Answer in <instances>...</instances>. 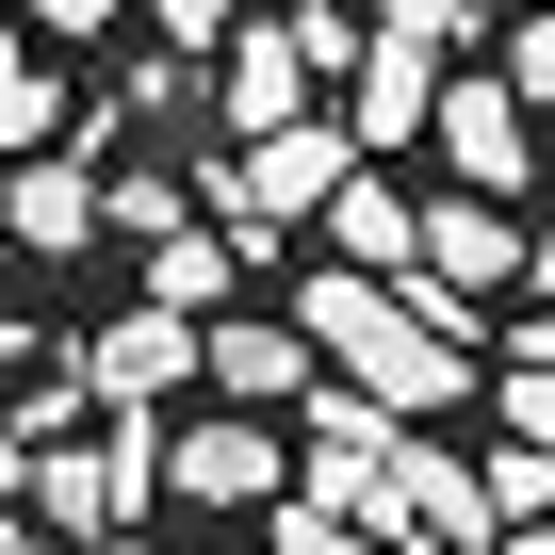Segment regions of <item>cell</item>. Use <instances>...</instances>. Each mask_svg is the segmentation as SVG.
I'll return each instance as SVG.
<instances>
[{
  "label": "cell",
  "instance_id": "cell-1",
  "mask_svg": "<svg viewBox=\"0 0 555 555\" xmlns=\"http://www.w3.org/2000/svg\"><path fill=\"white\" fill-rule=\"evenodd\" d=\"M295 327H311V344H327V360H344V376H360L392 425H425V409H457V392H474L457 327L409 295V278H360V261H327L311 295H295Z\"/></svg>",
  "mask_w": 555,
  "mask_h": 555
},
{
  "label": "cell",
  "instance_id": "cell-2",
  "mask_svg": "<svg viewBox=\"0 0 555 555\" xmlns=\"http://www.w3.org/2000/svg\"><path fill=\"white\" fill-rule=\"evenodd\" d=\"M522 278H539V245L506 229V196H441L425 245H409V295H425L441 327H474V295H522Z\"/></svg>",
  "mask_w": 555,
  "mask_h": 555
},
{
  "label": "cell",
  "instance_id": "cell-3",
  "mask_svg": "<svg viewBox=\"0 0 555 555\" xmlns=\"http://www.w3.org/2000/svg\"><path fill=\"white\" fill-rule=\"evenodd\" d=\"M147 490H164L147 409H131L99 457H82V441H50V457H34V522H50V539H131V506H147Z\"/></svg>",
  "mask_w": 555,
  "mask_h": 555
},
{
  "label": "cell",
  "instance_id": "cell-4",
  "mask_svg": "<svg viewBox=\"0 0 555 555\" xmlns=\"http://www.w3.org/2000/svg\"><path fill=\"white\" fill-rule=\"evenodd\" d=\"M344 180H360V131H344V115H295V131H245V164L212 147V196H229V212H261V229H278V212H327Z\"/></svg>",
  "mask_w": 555,
  "mask_h": 555
},
{
  "label": "cell",
  "instance_id": "cell-5",
  "mask_svg": "<svg viewBox=\"0 0 555 555\" xmlns=\"http://www.w3.org/2000/svg\"><path fill=\"white\" fill-rule=\"evenodd\" d=\"M441 164H457V196H522V180H539V99H522L506 66L441 82Z\"/></svg>",
  "mask_w": 555,
  "mask_h": 555
},
{
  "label": "cell",
  "instance_id": "cell-6",
  "mask_svg": "<svg viewBox=\"0 0 555 555\" xmlns=\"http://www.w3.org/2000/svg\"><path fill=\"white\" fill-rule=\"evenodd\" d=\"M180 376H212V327H196V311H164V295H147V311H115V327L82 344V392H99V409H164Z\"/></svg>",
  "mask_w": 555,
  "mask_h": 555
},
{
  "label": "cell",
  "instance_id": "cell-7",
  "mask_svg": "<svg viewBox=\"0 0 555 555\" xmlns=\"http://www.w3.org/2000/svg\"><path fill=\"white\" fill-rule=\"evenodd\" d=\"M164 490L180 506H295V457L261 441V409H212V425L164 441Z\"/></svg>",
  "mask_w": 555,
  "mask_h": 555
},
{
  "label": "cell",
  "instance_id": "cell-8",
  "mask_svg": "<svg viewBox=\"0 0 555 555\" xmlns=\"http://www.w3.org/2000/svg\"><path fill=\"white\" fill-rule=\"evenodd\" d=\"M376 539H441V555H474V539H490V474L441 457V441H409L392 490H376Z\"/></svg>",
  "mask_w": 555,
  "mask_h": 555
},
{
  "label": "cell",
  "instance_id": "cell-9",
  "mask_svg": "<svg viewBox=\"0 0 555 555\" xmlns=\"http://www.w3.org/2000/svg\"><path fill=\"white\" fill-rule=\"evenodd\" d=\"M212 392L229 409H311L327 392V344L311 327H261V311H212Z\"/></svg>",
  "mask_w": 555,
  "mask_h": 555
},
{
  "label": "cell",
  "instance_id": "cell-10",
  "mask_svg": "<svg viewBox=\"0 0 555 555\" xmlns=\"http://www.w3.org/2000/svg\"><path fill=\"white\" fill-rule=\"evenodd\" d=\"M344 82H360V115H344V131H360V164H376V147H409V131H441V50H425V34H392V17H376V50H360Z\"/></svg>",
  "mask_w": 555,
  "mask_h": 555
},
{
  "label": "cell",
  "instance_id": "cell-11",
  "mask_svg": "<svg viewBox=\"0 0 555 555\" xmlns=\"http://www.w3.org/2000/svg\"><path fill=\"white\" fill-rule=\"evenodd\" d=\"M99 164H17V196H0V229H17L34 261H66V245H99Z\"/></svg>",
  "mask_w": 555,
  "mask_h": 555
},
{
  "label": "cell",
  "instance_id": "cell-12",
  "mask_svg": "<svg viewBox=\"0 0 555 555\" xmlns=\"http://www.w3.org/2000/svg\"><path fill=\"white\" fill-rule=\"evenodd\" d=\"M311 99V34L278 17V34H229V131H295Z\"/></svg>",
  "mask_w": 555,
  "mask_h": 555
},
{
  "label": "cell",
  "instance_id": "cell-13",
  "mask_svg": "<svg viewBox=\"0 0 555 555\" xmlns=\"http://www.w3.org/2000/svg\"><path fill=\"white\" fill-rule=\"evenodd\" d=\"M327 245H344V261H360V278H409V245H425V212H409V196H392V180H376V164H360V180H344V196H327Z\"/></svg>",
  "mask_w": 555,
  "mask_h": 555
},
{
  "label": "cell",
  "instance_id": "cell-14",
  "mask_svg": "<svg viewBox=\"0 0 555 555\" xmlns=\"http://www.w3.org/2000/svg\"><path fill=\"white\" fill-rule=\"evenodd\" d=\"M50 131H66V82H50V50H0V164H50Z\"/></svg>",
  "mask_w": 555,
  "mask_h": 555
},
{
  "label": "cell",
  "instance_id": "cell-15",
  "mask_svg": "<svg viewBox=\"0 0 555 555\" xmlns=\"http://www.w3.org/2000/svg\"><path fill=\"white\" fill-rule=\"evenodd\" d=\"M474 474H490V522H522V539L555 522V441H506V457H474Z\"/></svg>",
  "mask_w": 555,
  "mask_h": 555
},
{
  "label": "cell",
  "instance_id": "cell-16",
  "mask_svg": "<svg viewBox=\"0 0 555 555\" xmlns=\"http://www.w3.org/2000/svg\"><path fill=\"white\" fill-rule=\"evenodd\" d=\"M490 409H506V441H555V360H506Z\"/></svg>",
  "mask_w": 555,
  "mask_h": 555
},
{
  "label": "cell",
  "instance_id": "cell-17",
  "mask_svg": "<svg viewBox=\"0 0 555 555\" xmlns=\"http://www.w3.org/2000/svg\"><path fill=\"white\" fill-rule=\"evenodd\" d=\"M147 17H164V50H229V34H245V0H147Z\"/></svg>",
  "mask_w": 555,
  "mask_h": 555
},
{
  "label": "cell",
  "instance_id": "cell-18",
  "mask_svg": "<svg viewBox=\"0 0 555 555\" xmlns=\"http://www.w3.org/2000/svg\"><path fill=\"white\" fill-rule=\"evenodd\" d=\"M115 229L131 245H180V180H115Z\"/></svg>",
  "mask_w": 555,
  "mask_h": 555
},
{
  "label": "cell",
  "instance_id": "cell-19",
  "mask_svg": "<svg viewBox=\"0 0 555 555\" xmlns=\"http://www.w3.org/2000/svg\"><path fill=\"white\" fill-rule=\"evenodd\" d=\"M376 17H392V34H425V50H457V34L490 17V0H376Z\"/></svg>",
  "mask_w": 555,
  "mask_h": 555
},
{
  "label": "cell",
  "instance_id": "cell-20",
  "mask_svg": "<svg viewBox=\"0 0 555 555\" xmlns=\"http://www.w3.org/2000/svg\"><path fill=\"white\" fill-rule=\"evenodd\" d=\"M261 555H376V539H360V522H311V506H278V539H261Z\"/></svg>",
  "mask_w": 555,
  "mask_h": 555
},
{
  "label": "cell",
  "instance_id": "cell-21",
  "mask_svg": "<svg viewBox=\"0 0 555 555\" xmlns=\"http://www.w3.org/2000/svg\"><path fill=\"white\" fill-rule=\"evenodd\" d=\"M115 17H131V0H34V34H50V50H82V34H115Z\"/></svg>",
  "mask_w": 555,
  "mask_h": 555
},
{
  "label": "cell",
  "instance_id": "cell-22",
  "mask_svg": "<svg viewBox=\"0 0 555 555\" xmlns=\"http://www.w3.org/2000/svg\"><path fill=\"white\" fill-rule=\"evenodd\" d=\"M506 82H522V99H555V0L522 17V50H506Z\"/></svg>",
  "mask_w": 555,
  "mask_h": 555
},
{
  "label": "cell",
  "instance_id": "cell-23",
  "mask_svg": "<svg viewBox=\"0 0 555 555\" xmlns=\"http://www.w3.org/2000/svg\"><path fill=\"white\" fill-rule=\"evenodd\" d=\"M0 506H34V425L0 409Z\"/></svg>",
  "mask_w": 555,
  "mask_h": 555
},
{
  "label": "cell",
  "instance_id": "cell-24",
  "mask_svg": "<svg viewBox=\"0 0 555 555\" xmlns=\"http://www.w3.org/2000/svg\"><path fill=\"white\" fill-rule=\"evenodd\" d=\"M0 376H34V344H17V327H0Z\"/></svg>",
  "mask_w": 555,
  "mask_h": 555
},
{
  "label": "cell",
  "instance_id": "cell-25",
  "mask_svg": "<svg viewBox=\"0 0 555 555\" xmlns=\"http://www.w3.org/2000/svg\"><path fill=\"white\" fill-rule=\"evenodd\" d=\"M17 261H34V245H17V229H0V278H17Z\"/></svg>",
  "mask_w": 555,
  "mask_h": 555
},
{
  "label": "cell",
  "instance_id": "cell-26",
  "mask_svg": "<svg viewBox=\"0 0 555 555\" xmlns=\"http://www.w3.org/2000/svg\"><path fill=\"white\" fill-rule=\"evenodd\" d=\"M0 555H66V539H0Z\"/></svg>",
  "mask_w": 555,
  "mask_h": 555
},
{
  "label": "cell",
  "instance_id": "cell-27",
  "mask_svg": "<svg viewBox=\"0 0 555 555\" xmlns=\"http://www.w3.org/2000/svg\"><path fill=\"white\" fill-rule=\"evenodd\" d=\"M115 555H180V539H115Z\"/></svg>",
  "mask_w": 555,
  "mask_h": 555
},
{
  "label": "cell",
  "instance_id": "cell-28",
  "mask_svg": "<svg viewBox=\"0 0 555 555\" xmlns=\"http://www.w3.org/2000/svg\"><path fill=\"white\" fill-rule=\"evenodd\" d=\"M522 555H555V522H539V539H522Z\"/></svg>",
  "mask_w": 555,
  "mask_h": 555
},
{
  "label": "cell",
  "instance_id": "cell-29",
  "mask_svg": "<svg viewBox=\"0 0 555 555\" xmlns=\"http://www.w3.org/2000/svg\"><path fill=\"white\" fill-rule=\"evenodd\" d=\"M0 539H17V506H0Z\"/></svg>",
  "mask_w": 555,
  "mask_h": 555
},
{
  "label": "cell",
  "instance_id": "cell-30",
  "mask_svg": "<svg viewBox=\"0 0 555 555\" xmlns=\"http://www.w3.org/2000/svg\"><path fill=\"white\" fill-rule=\"evenodd\" d=\"M474 555H490V539H474Z\"/></svg>",
  "mask_w": 555,
  "mask_h": 555
}]
</instances>
